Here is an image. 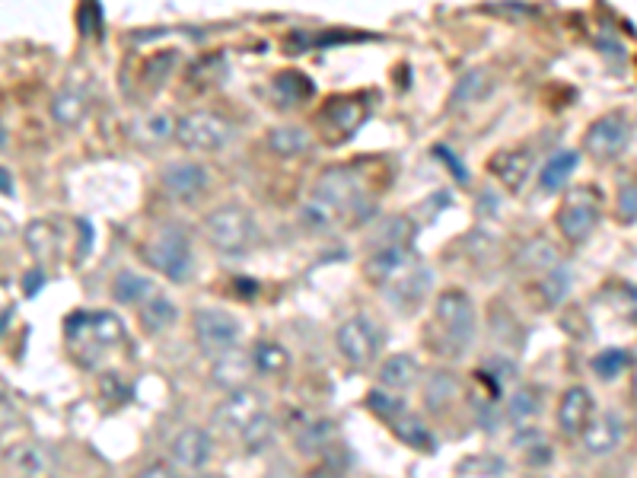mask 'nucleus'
<instances>
[{
    "instance_id": "nucleus-50",
    "label": "nucleus",
    "mask_w": 637,
    "mask_h": 478,
    "mask_svg": "<svg viewBox=\"0 0 637 478\" xmlns=\"http://www.w3.org/2000/svg\"><path fill=\"white\" fill-rule=\"evenodd\" d=\"M0 195H7V198L16 195V185H13V176L7 166H0Z\"/></svg>"
},
{
    "instance_id": "nucleus-5",
    "label": "nucleus",
    "mask_w": 637,
    "mask_h": 478,
    "mask_svg": "<svg viewBox=\"0 0 637 478\" xmlns=\"http://www.w3.org/2000/svg\"><path fill=\"white\" fill-rule=\"evenodd\" d=\"M335 345H338L341 357L351 367H370L376 361V354H380L383 335H380V326H376L373 319L351 316V319H344L338 326Z\"/></svg>"
},
{
    "instance_id": "nucleus-42",
    "label": "nucleus",
    "mask_w": 637,
    "mask_h": 478,
    "mask_svg": "<svg viewBox=\"0 0 637 478\" xmlns=\"http://www.w3.org/2000/svg\"><path fill=\"white\" fill-rule=\"evenodd\" d=\"M507 466H504V459H497V456H472V459H462V466H459V475H504Z\"/></svg>"
},
{
    "instance_id": "nucleus-49",
    "label": "nucleus",
    "mask_w": 637,
    "mask_h": 478,
    "mask_svg": "<svg viewBox=\"0 0 637 478\" xmlns=\"http://www.w3.org/2000/svg\"><path fill=\"white\" fill-rule=\"evenodd\" d=\"M42 284H45V271L42 268H32L29 275H26V297H36L39 290H42Z\"/></svg>"
},
{
    "instance_id": "nucleus-31",
    "label": "nucleus",
    "mask_w": 637,
    "mask_h": 478,
    "mask_svg": "<svg viewBox=\"0 0 637 478\" xmlns=\"http://www.w3.org/2000/svg\"><path fill=\"white\" fill-rule=\"evenodd\" d=\"M418 227L415 220L399 214V217H389L386 224L376 230L373 236V249H411V239H415Z\"/></svg>"
},
{
    "instance_id": "nucleus-19",
    "label": "nucleus",
    "mask_w": 637,
    "mask_h": 478,
    "mask_svg": "<svg viewBox=\"0 0 637 478\" xmlns=\"http://www.w3.org/2000/svg\"><path fill=\"white\" fill-rule=\"evenodd\" d=\"M418 377H421V367L411 354H392L389 361H383V367H380V386L386 392H392V396L408 392L418 383Z\"/></svg>"
},
{
    "instance_id": "nucleus-21",
    "label": "nucleus",
    "mask_w": 637,
    "mask_h": 478,
    "mask_svg": "<svg viewBox=\"0 0 637 478\" xmlns=\"http://www.w3.org/2000/svg\"><path fill=\"white\" fill-rule=\"evenodd\" d=\"M411 265H415V255H411V249H373L370 262H367V275L386 287L389 281H395Z\"/></svg>"
},
{
    "instance_id": "nucleus-20",
    "label": "nucleus",
    "mask_w": 637,
    "mask_h": 478,
    "mask_svg": "<svg viewBox=\"0 0 637 478\" xmlns=\"http://www.w3.org/2000/svg\"><path fill=\"white\" fill-rule=\"evenodd\" d=\"M313 80L300 71H281L271 80V96L281 109H297L306 99H313Z\"/></svg>"
},
{
    "instance_id": "nucleus-14",
    "label": "nucleus",
    "mask_w": 637,
    "mask_h": 478,
    "mask_svg": "<svg viewBox=\"0 0 637 478\" xmlns=\"http://www.w3.org/2000/svg\"><path fill=\"white\" fill-rule=\"evenodd\" d=\"M430 281H434V275H430V271L421 262H415L408 271H402V275L395 278V281H389L383 290H386V297H389L392 306H399V310L411 313L427 297Z\"/></svg>"
},
{
    "instance_id": "nucleus-54",
    "label": "nucleus",
    "mask_w": 637,
    "mask_h": 478,
    "mask_svg": "<svg viewBox=\"0 0 637 478\" xmlns=\"http://www.w3.org/2000/svg\"><path fill=\"white\" fill-rule=\"evenodd\" d=\"M631 383H634V396H637V367H634V380Z\"/></svg>"
},
{
    "instance_id": "nucleus-40",
    "label": "nucleus",
    "mask_w": 637,
    "mask_h": 478,
    "mask_svg": "<svg viewBox=\"0 0 637 478\" xmlns=\"http://www.w3.org/2000/svg\"><path fill=\"white\" fill-rule=\"evenodd\" d=\"M271 437H274V421H271L268 412L258 415V418L249 424V428L243 431V443H246L249 450H262V447H268Z\"/></svg>"
},
{
    "instance_id": "nucleus-47",
    "label": "nucleus",
    "mask_w": 637,
    "mask_h": 478,
    "mask_svg": "<svg viewBox=\"0 0 637 478\" xmlns=\"http://www.w3.org/2000/svg\"><path fill=\"white\" fill-rule=\"evenodd\" d=\"M434 153H437V157L446 163V166H450L453 169V173H456V179L459 182H466V166H462L459 160H456V153L453 150H446V147H434Z\"/></svg>"
},
{
    "instance_id": "nucleus-29",
    "label": "nucleus",
    "mask_w": 637,
    "mask_h": 478,
    "mask_svg": "<svg viewBox=\"0 0 637 478\" xmlns=\"http://www.w3.org/2000/svg\"><path fill=\"white\" fill-rule=\"evenodd\" d=\"M580 166V153L577 150H558L555 157H548L545 169H542V192H561L567 179L577 173Z\"/></svg>"
},
{
    "instance_id": "nucleus-25",
    "label": "nucleus",
    "mask_w": 637,
    "mask_h": 478,
    "mask_svg": "<svg viewBox=\"0 0 637 478\" xmlns=\"http://www.w3.org/2000/svg\"><path fill=\"white\" fill-rule=\"evenodd\" d=\"M367 118V106L357 99H332L322 112V122H329L335 131H341L344 138L360 128V122Z\"/></svg>"
},
{
    "instance_id": "nucleus-15",
    "label": "nucleus",
    "mask_w": 637,
    "mask_h": 478,
    "mask_svg": "<svg viewBox=\"0 0 637 478\" xmlns=\"http://www.w3.org/2000/svg\"><path fill=\"white\" fill-rule=\"evenodd\" d=\"M593 421V396L587 386H571L564 389V396L558 402V428L567 437H580L587 431V424Z\"/></svg>"
},
{
    "instance_id": "nucleus-23",
    "label": "nucleus",
    "mask_w": 637,
    "mask_h": 478,
    "mask_svg": "<svg viewBox=\"0 0 637 478\" xmlns=\"http://www.w3.org/2000/svg\"><path fill=\"white\" fill-rule=\"evenodd\" d=\"M137 316H141V326L150 335H160V332L172 329L179 322V306H176V300H169L166 294H153L150 300L141 303Z\"/></svg>"
},
{
    "instance_id": "nucleus-12",
    "label": "nucleus",
    "mask_w": 637,
    "mask_h": 478,
    "mask_svg": "<svg viewBox=\"0 0 637 478\" xmlns=\"http://www.w3.org/2000/svg\"><path fill=\"white\" fill-rule=\"evenodd\" d=\"M211 189V173L195 160H179L163 169V192L172 201L195 204Z\"/></svg>"
},
{
    "instance_id": "nucleus-37",
    "label": "nucleus",
    "mask_w": 637,
    "mask_h": 478,
    "mask_svg": "<svg viewBox=\"0 0 637 478\" xmlns=\"http://www.w3.org/2000/svg\"><path fill=\"white\" fill-rule=\"evenodd\" d=\"M176 64H179V51L176 48H169V51H157V55H150L144 61V80L153 83V87H160V83L176 71Z\"/></svg>"
},
{
    "instance_id": "nucleus-8",
    "label": "nucleus",
    "mask_w": 637,
    "mask_h": 478,
    "mask_svg": "<svg viewBox=\"0 0 637 478\" xmlns=\"http://www.w3.org/2000/svg\"><path fill=\"white\" fill-rule=\"evenodd\" d=\"M313 201L322 204L325 211H332L341 220L344 214H351L360 204V179L344 166L325 169L313 185Z\"/></svg>"
},
{
    "instance_id": "nucleus-9",
    "label": "nucleus",
    "mask_w": 637,
    "mask_h": 478,
    "mask_svg": "<svg viewBox=\"0 0 637 478\" xmlns=\"http://www.w3.org/2000/svg\"><path fill=\"white\" fill-rule=\"evenodd\" d=\"M67 338L71 345H90V348H115L125 341V326L115 313H77L67 319Z\"/></svg>"
},
{
    "instance_id": "nucleus-43",
    "label": "nucleus",
    "mask_w": 637,
    "mask_h": 478,
    "mask_svg": "<svg viewBox=\"0 0 637 478\" xmlns=\"http://www.w3.org/2000/svg\"><path fill=\"white\" fill-rule=\"evenodd\" d=\"M172 134H176V122H172L169 115H150L141 125V141H147V144L166 141V138H172Z\"/></svg>"
},
{
    "instance_id": "nucleus-17",
    "label": "nucleus",
    "mask_w": 637,
    "mask_h": 478,
    "mask_svg": "<svg viewBox=\"0 0 637 478\" xmlns=\"http://www.w3.org/2000/svg\"><path fill=\"white\" fill-rule=\"evenodd\" d=\"M532 166H536V157H532L529 150H501L494 153L491 160V173L504 182L507 192H523V185L532 176Z\"/></svg>"
},
{
    "instance_id": "nucleus-48",
    "label": "nucleus",
    "mask_w": 637,
    "mask_h": 478,
    "mask_svg": "<svg viewBox=\"0 0 637 478\" xmlns=\"http://www.w3.org/2000/svg\"><path fill=\"white\" fill-rule=\"evenodd\" d=\"M134 478H176V472H172V466H166V463H150L147 469H141Z\"/></svg>"
},
{
    "instance_id": "nucleus-7",
    "label": "nucleus",
    "mask_w": 637,
    "mask_h": 478,
    "mask_svg": "<svg viewBox=\"0 0 637 478\" xmlns=\"http://www.w3.org/2000/svg\"><path fill=\"white\" fill-rule=\"evenodd\" d=\"M599 224V195L590 185H580L561 201L558 208V230L567 243H583Z\"/></svg>"
},
{
    "instance_id": "nucleus-24",
    "label": "nucleus",
    "mask_w": 637,
    "mask_h": 478,
    "mask_svg": "<svg viewBox=\"0 0 637 478\" xmlns=\"http://www.w3.org/2000/svg\"><path fill=\"white\" fill-rule=\"evenodd\" d=\"M389 428L395 431V437H399L402 443H408V447L424 450V453L434 450V434H430V428L421 421V415L408 412V408H402L399 415L389 418Z\"/></svg>"
},
{
    "instance_id": "nucleus-32",
    "label": "nucleus",
    "mask_w": 637,
    "mask_h": 478,
    "mask_svg": "<svg viewBox=\"0 0 637 478\" xmlns=\"http://www.w3.org/2000/svg\"><path fill=\"white\" fill-rule=\"evenodd\" d=\"M252 367L265 377H278L290 367V354L278 345V341H258L252 348Z\"/></svg>"
},
{
    "instance_id": "nucleus-38",
    "label": "nucleus",
    "mask_w": 637,
    "mask_h": 478,
    "mask_svg": "<svg viewBox=\"0 0 637 478\" xmlns=\"http://www.w3.org/2000/svg\"><path fill=\"white\" fill-rule=\"evenodd\" d=\"M625 367H628V351H622V348L599 351L593 357V370H596V377H602V380H615Z\"/></svg>"
},
{
    "instance_id": "nucleus-36",
    "label": "nucleus",
    "mask_w": 637,
    "mask_h": 478,
    "mask_svg": "<svg viewBox=\"0 0 637 478\" xmlns=\"http://www.w3.org/2000/svg\"><path fill=\"white\" fill-rule=\"evenodd\" d=\"M424 396L427 402L440 408L446 402H453L459 396V377L450 370H437V373H430V380H427V389H424Z\"/></svg>"
},
{
    "instance_id": "nucleus-2",
    "label": "nucleus",
    "mask_w": 637,
    "mask_h": 478,
    "mask_svg": "<svg viewBox=\"0 0 637 478\" xmlns=\"http://www.w3.org/2000/svg\"><path fill=\"white\" fill-rule=\"evenodd\" d=\"M204 233H208V243L223 255H243L258 239L252 214L239 204H223V208L211 211L204 217Z\"/></svg>"
},
{
    "instance_id": "nucleus-13",
    "label": "nucleus",
    "mask_w": 637,
    "mask_h": 478,
    "mask_svg": "<svg viewBox=\"0 0 637 478\" xmlns=\"http://www.w3.org/2000/svg\"><path fill=\"white\" fill-rule=\"evenodd\" d=\"M580 437H583V447L593 456H609L612 450H618V443L625 440V418L618 415L615 408H606V412L593 415V421Z\"/></svg>"
},
{
    "instance_id": "nucleus-41",
    "label": "nucleus",
    "mask_w": 637,
    "mask_h": 478,
    "mask_svg": "<svg viewBox=\"0 0 637 478\" xmlns=\"http://www.w3.org/2000/svg\"><path fill=\"white\" fill-rule=\"evenodd\" d=\"M567 290H571V271H567V268L548 271L545 281H542V297L555 306V303H561L567 297Z\"/></svg>"
},
{
    "instance_id": "nucleus-33",
    "label": "nucleus",
    "mask_w": 637,
    "mask_h": 478,
    "mask_svg": "<svg viewBox=\"0 0 637 478\" xmlns=\"http://www.w3.org/2000/svg\"><path fill=\"white\" fill-rule=\"evenodd\" d=\"M51 115L61 128H77L86 115V99L77 90H61L55 99H51Z\"/></svg>"
},
{
    "instance_id": "nucleus-3",
    "label": "nucleus",
    "mask_w": 637,
    "mask_h": 478,
    "mask_svg": "<svg viewBox=\"0 0 637 478\" xmlns=\"http://www.w3.org/2000/svg\"><path fill=\"white\" fill-rule=\"evenodd\" d=\"M144 259L153 271H160L163 278L176 284L188 281V275H192L195 268L192 246H188V236L179 227H163L153 233L144 246Z\"/></svg>"
},
{
    "instance_id": "nucleus-10",
    "label": "nucleus",
    "mask_w": 637,
    "mask_h": 478,
    "mask_svg": "<svg viewBox=\"0 0 637 478\" xmlns=\"http://www.w3.org/2000/svg\"><path fill=\"white\" fill-rule=\"evenodd\" d=\"M628 144H631V122L625 112L599 115L587 128V138H583V150H587L593 160H615Z\"/></svg>"
},
{
    "instance_id": "nucleus-11",
    "label": "nucleus",
    "mask_w": 637,
    "mask_h": 478,
    "mask_svg": "<svg viewBox=\"0 0 637 478\" xmlns=\"http://www.w3.org/2000/svg\"><path fill=\"white\" fill-rule=\"evenodd\" d=\"M258 415H265V396L252 386H243L236 392H227V399L214 408V424L220 431L243 434Z\"/></svg>"
},
{
    "instance_id": "nucleus-46",
    "label": "nucleus",
    "mask_w": 637,
    "mask_h": 478,
    "mask_svg": "<svg viewBox=\"0 0 637 478\" xmlns=\"http://www.w3.org/2000/svg\"><path fill=\"white\" fill-rule=\"evenodd\" d=\"M16 421H20V415H16V405L0 392V437L10 434L16 428Z\"/></svg>"
},
{
    "instance_id": "nucleus-4",
    "label": "nucleus",
    "mask_w": 637,
    "mask_h": 478,
    "mask_svg": "<svg viewBox=\"0 0 637 478\" xmlns=\"http://www.w3.org/2000/svg\"><path fill=\"white\" fill-rule=\"evenodd\" d=\"M233 122L217 112H188L176 122V144L188 153H217L233 141Z\"/></svg>"
},
{
    "instance_id": "nucleus-34",
    "label": "nucleus",
    "mask_w": 637,
    "mask_h": 478,
    "mask_svg": "<svg viewBox=\"0 0 637 478\" xmlns=\"http://www.w3.org/2000/svg\"><path fill=\"white\" fill-rule=\"evenodd\" d=\"M539 408H542V399H539V389L536 386H520L510 396V402H507V418L513 421V424H526L539 415Z\"/></svg>"
},
{
    "instance_id": "nucleus-27",
    "label": "nucleus",
    "mask_w": 637,
    "mask_h": 478,
    "mask_svg": "<svg viewBox=\"0 0 637 478\" xmlns=\"http://www.w3.org/2000/svg\"><path fill=\"white\" fill-rule=\"evenodd\" d=\"M558 259H561L558 246L548 243L545 236H536L520 249V255H516V265H520L523 271H545V275H548V271L558 268Z\"/></svg>"
},
{
    "instance_id": "nucleus-44",
    "label": "nucleus",
    "mask_w": 637,
    "mask_h": 478,
    "mask_svg": "<svg viewBox=\"0 0 637 478\" xmlns=\"http://www.w3.org/2000/svg\"><path fill=\"white\" fill-rule=\"evenodd\" d=\"M367 405H370L373 412L380 415V418H386V421H389V418H395V415H399L402 408H405V402H402V399H395L392 392H386V389H373L370 396H367Z\"/></svg>"
},
{
    "instance_id": "nucleus-45",
    "label": "nucleus",
    "mask_w": 637,
    "mask_h": 478,
    "mask_svg": "<svg viewBox=\"0 0 637 478\" xmlns=\"http://www.w3.org/2000/svg\"><path fill=\"white\" fill-rule=\"evenodd\" d=\"M618 220L622 224H637V182H625L618 189Z\"/></svg>"
},
{
    "instance_id": "nucleus-51",
    "label": "nucleus",
    "mask_w": 637,
    "mask_h": 478,
    "mask_svg": "<svg viewBox=\"0 0 637 478\" xmlns=\"http://www.w3.org/2000/svg\"><path fill=\"white\" fill-rule=\"evenodd\" d=\"M309 478H344V475H341L335 466H319V469H316L313 475H309Z\"/></svg>"
},
{
    "instance_id": "nucleus-22",
    "label": "nucleus",
    "mask_w": 637,
    "mask_h": 478,
    "mask_svg": "<svg viewBox=\"0 0 637 478\" xmlns=\"http://www.w3.org/2000/svg\"><path fill=\"white\" fill-rule=\"evenodd\" d=\"M10 463L26 478H48L55 469V453L45 443H20V447L10 450Z\"/></svg>"
},
{
    "instance_id": "nucleus-28",
    "label": "nucleus",
    "mask_w": 637,
    "mask_h": 478,
    "mask_svg": "<svg viewBox=\"0 0 637 478\" xmlns=\"http://www.w3.org/2000/svg\"><path fill=\"white\" fill-rule=\"evenodd\" d=\"M309 131L300 128V125H281V128H271L268 131V147L271 153H278V157L284 160H294V157H303V153L309 150Z\"/></svg>"
},
{
    "instance_id": "nucleus-1",
    "label": "nucleus",
    "mask_w": 637,
    "mask_h": 478,
    "mask_svg": "<svg viewBox=\"0 0 637 478\" xmlns=\"http://www.w3.org/2000/svg\"><path fill=\"white\" fill-rule=\"evenodd\" d=\"M434 322L440 329V348L446 354H466L475 341V303L466 290H443L434 303Z\"/></svg>"
},
{
    "instance_id": "nucleus-53",
    "label": "nucleus",
    "mask_w": 637,
    "mask_h": 478,
    "mask_svg": "<svg viewBox=\"0 0 637 478\" xmlns=\"http://www.w3.org/2000/svg\"><path fill=\"white\" fill-rule=\"evenodd\" d=\"M4 233H7V224H4V220H0V239H4Z\"/></svg>"
},
{
    "instance_id": "nucleus-30",
    "label": "nucleus",
    "mask_w": 637,
    "mask_h": 478,
    "mask_svg": "<svg viewBox=\"0 0 637 478\" xmlns=\"http://www.w3.org/2000/svg\"><path fill=\"white\" fill-rule=\"evenodd\" d=\"M153 294H157V290H153V281L137 275V271H118L115 281H112V297L125 306H141Z\"/></svg>"
},
{
    "instance_id": "nucleus-6",
    "label": "nucleus",
    "mask_w": 637,
    "mask_h": 478,
    "mask_svg": "<svg viewBox=\"0 0 637 478\" xmlns=\"http://www.w3.org/2000/svg\"><path fill=\"white\" fill-rule=\"evenodd\" d=\"M195 326V338L204 354H227L239 345V338H243V322H239L233 313L227 310H214V306H201L192 319Z\"/></svg>"
},
{
    "instance_id": "nucleus-39",
    "label": "nucleus",
    "mask_w": 637,
    "mask_h": 478,
    "mask_svg": "<svg viewBox=\"0 0 637 478\" xmlns=\"http://www.w3.org/2000/svg\"><path fill=\"white\" fill-rule=\"evenodd\" d=\"M332 437H335L332 424L329 421H316V424H309V428L297 437V443H300L303 453H319L322 447H329Z\"/></svg>"
},
{
    "instance_id": "nucleus-26",
    "label": "nucleus",
    "mask_w": 637,
    "mask_h": 478,
    "mask_svg": "<svg viewBox=\"0 0 637 478\" xmlns=\"http://www.w3.org/2000/svg\"><path fill=\"white\" fill-rule=\"evenodd\" d=\"M491 93V74L481 71V67H475V71H466L453 87V96H450V109H466V106H475V102H481Z\"/></svg>"
},
{
    "instance_id": "nucleus-18",
    "label": "nucleus",
    "mask_w": 637,
    "mask_h": 478,
    "mask_svg": "<svg viewBox=\"0 0 637 478\" xmlns=\"http://www.w3.org/2000/svg\"><path fill=\"white\" fill-rule=\"evenodd\" d=\"M252 354H243V351H227V354H217L214 357V367H211V377L220 389L227 392H236L243 389L249 383V373H252Z\"/></svg>"
},
{
    "instance_id": "nucleus-16",
    "label": "nucleus",
    "mask_w": 637,
    "mask_h": 478,
    "mask_svg": "<svg viewBox=\"0 0 637 478\" xmlns=\"http://www.w3.org/2000/svg\"><path fill=\"white\" fill-rule=\"evenodd\" d=\"M214 450V440L204 428H185L176 440H172V463L182 466V469H192L201 472L208 466Z\"/></svg>"
},
{
    "instance_id": "nucleus-35",
    "label": "nucleus",
    "mask_w": 637,
    "mask_h": 478,
    "mask_svg": "<svg viewBox=\"0 0 637 478\" xmlns=\"http://www.w3.org/2000/svg\"><path fill=\"white\" fill-rule=\"evenodd\" d=\"M23 239H26V249L36 255V259H51L58 249V233L48 220H32L23 233Z\"/></svg>"
},
{
    "instance_id": "nucleus-52",
    "label": "nucleus",
    "mask_w": 637,
    "mask_h": 478,
    "mask_svg": "<svg viewBox=\"0 0 637 478\" xmlns=\"http://www.w3.org/2000/svg\"><path fill=\"white\" fill-rule=\"evenodd\" d=\"M188 478H223V475H214V472H195V475H188Z\"/></svg>"
}]
</instances>
